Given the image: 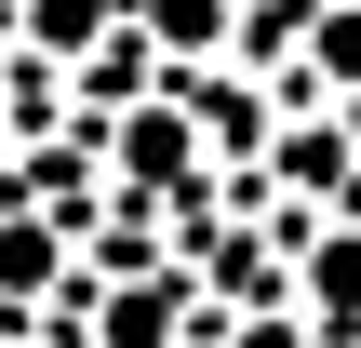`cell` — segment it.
<instances>
[{"label":"cell","mask_w":361,"mask_h":348,"mask_svg":"<svg viewBox=\"0 0 361 348\" xmlns=\"http://www.w3.org/2000/svg\"><path fill=\"white\" fill-rule=\"evenodd\" d=\"M13 13H27V54H94L134 0H13Z\"/></svg>","instance_id":"3957f363"},{"label":"cell","mask_w":361,"mask_h":348,"mask_svg":"<svg viewBox=\"0 0 361 348\" xmlns=\"http://www.w3.org/2000/svg\"><path fill=\"white\" fill-rule=\"evenodd\" d=\"M0 134H13V107H0Z\"/></svg>","instance_id":"ba28073f"},{"label":"cell","mask_w":361,"mask_h":348,"mask_svg":"<svg viewBox=\"0 0 361 348\" xmlns=\"http://www.w3.org/2000/svg\"><path fill=\"white\" fill-rule=\"evenodd\" d=\"M308 67H322V80H361V0L308 13Z\"/></svg>","instance_id":"52a82bcc"},{"label":"cell","mask_w":361,"mask_h":348,"mask_svg":"<svg viewBox=\"0 0 361 348\" xmlns=\"http://www.w3.org/2000/svg\"><path fill=\"white\" fill-rule=\"evenodd\" d=\"M161 335H174V295H161V282H121L107 322H94V348H161Z\"/></svg>","instance_id":"5b68a950"},{"label":"cell","mask_w":361,"mask_h":348,"mask_svg":"<svg viewBox=\"0 0 361 348\" xmlns=\"http://www.w3.org/2000/svg\"><path fill=\"white\" fill-rule=\"evenodd\" d=\"M0 348H13V335H0Z\"/></svg>","instance_id":"9c48e42d"},{"label":"cell","mask_w":361,"mask_h":348,"mask_svg":"<svg viewBox=\"0 0 361 348\" xmlns=\"http://www.w3.org/2000/svg\"><path fill=\"white\" fill-rule=\"evenodd\" d=\"M121 174H134V188H174V174H188V121H174V107H134V121H121Z\"/></svg>","instance_id":"277c9868"},{"label":"cell","mask_w":361,"mask_h":348,"mask_svg":"<svg viewBox=\"0 0 361 348\" xmlns=\"http://www.w3.org/2000/svg\"><path fill=\"white\" fill-rule=\"evenodd\" d=\"M54 268H67V228L54 215H0V308H40Z\"/></svg>","instance_id":"6da1fadb"},{"label":"cell","mask_w":361,"mask_h":348,"mask_svg":"<svg viewBox=\"0 0 361 348\" xmlns=\"http://www.w3.org/2000/svg\"><path fill=\"white\" fill-rule=\"evenodd\" d=\"M228 13H241V0H134L121 27H134L147 54H214V40H228Z\"/></svg>","instance_id":"7a4b0ae2"},{"label":"cell","mask_w":361,"mask_h":348,"mask_svg":"<svg viewBox=\"0 0 361 348\" xmlns=\"http://www.w3.org/2000/svg\"><path fill=\"white\" fill-rule=\"evenodd\" d=\"M308 295H322V322H361V241H322L308 255Z\"/></svg>","instance_id":"8992f818"}]
</instances>
